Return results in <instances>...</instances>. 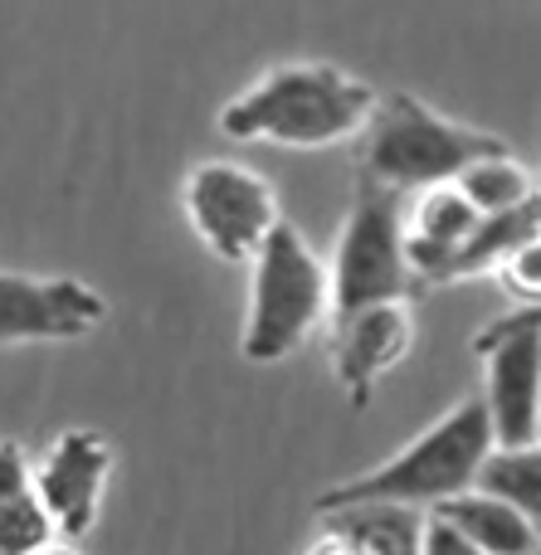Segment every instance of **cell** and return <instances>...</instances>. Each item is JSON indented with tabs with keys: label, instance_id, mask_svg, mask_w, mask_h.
<instances>
[{
	"label": "cell",
	"instance_id": "obj_1",
	"mask_svg": "<svg viewBox=\"0 0 541 555\" xmlns=\"http://www.w3.org/2000/svg\"><path fill=\"white\" fill-rule=\"evenodd\" d=\"M376 88L337 64H279L259 74L240 98L220 107V137L230 142L293 146V152H322L366 132L376 113Z\"/></svg>",
	"mask_w": 541,
	"mask_h": 555
},
{
	"label": "cell",
	"instance_id": "obj_2",
	"mask_svg": "<svg viewBox=\"0 0 541 555\" xmlns=\"http://www.w3.org/2000/svg\"><path fill=\"white\" fill-rule=\"evenodd\" d=\"M493 453V424L478 395H464L449 414H439L425 434L405 443L400 453H390L386 463L357 473L347 482H332L327 492H318V517L347 507H410V512H435L449 498L474 492L478 468Z\"/></svg>",
	"mask_w": 541,
	"mask_h": 555
},
{
	"label": "cell",
	"instance_id": "obj_3",
	"mask_svg": "<svg viewBox=\"0 0 541 555\" xmlns=\"http://www.w3.org/2000/svg\"><path fill=\"white\" fill-rule=\"evenodd\" d=\"M503 152H513L503 137L454 122L415 93H386L376 98V113L361 132L357 181L390 191L400 201V195H420L435 185H454L474 162Z\"/></svg>",
	"mask_w": 541,
	"mask_h": 555
},
{
	"label": "cell",
	"instance_id": "obj_4",
	"mask_svg": "<svg viewBox=\"0 0 541 555\" xmlns=\"http://www.w3.org/2000/svg\"><path fill=\"white\" fill-rule=\"evenodd\" d=\"M332 322V278L312 244L279 220L249 263V312H244L240 356L249 365H273L293 356L318 326Z\"/></svg>",
	"mask_w": 541,
	"mask_h": 555
},
{
	"label": "cell",
	"instance_id": "obj_5",
	"mask_svg": "<svg viewBox=\"0 0 541 555\" xmlns=\"http://www.w3.org/2000/svg\"><path fill=\"white\" fill-rule=\"evenodd\" d=\"M327 278H332V317H351L361 307L410 302L415 273H410L405 230H400V201L390 191L357 181V201H351L347 220H342Z\"/></svg>",
	"mask_w": 541,
	"mask_h": 555
},
{
	"label": "cell",
	"instance_id": "obj_6",
	"mask_svg": "<svg viewBox=\"0 0 541 555\" xmlns=\"http://www.w3.org/2000/svg\"><path fill=\"white\" fill-rule=\"evenodd\" d=\"M181 205L195 240L220 263H254L273 230H279V195L259 171L240 162H201L181 185Z\"/></svg>",
	"mask_w": 541,
	"mask_h": 555
},
{
	"label": "cell",
	"instance_id": "obj_7",
	"mask_svg": "<svg viewBox=\"0 0 541 555\" xmlns=\"http://www.w3.org/2000/svg\"><path fill=\"white\" fill-rule=\"evenodd\" d=\"M484 356V400L493 449H527L541 424V312H507L474 336Z\"/></svg>",
	"mask_w": 541,
	"mask_h": 555
},
{
	"label": "cell",
	"instance_id": "obj_8",
	"mask_svg": "<svg viewBox=\"0 0 541 555\" xmlns=\"http://www.w3.org/2000/svg\"><path fill=\"white\" fill-rule=\"evenodd\" d=\"M107 478H113V443L98 429H64L44 449V459L29 463V492L49 512L59 541H83L103 507Z\"/></svg>",
	"mask_w": 541,
	"mask_h": 555
},
{
	"label": "cell",
	"instance_id": "obj_9",
	"mask_svg": "<svg viewBox=\"0 0 541 555\" xmlns=\"http://www.w3.org/2000/svg\"><path fill=\"white\" fill-rule=\"evenodd\" d=\"M107 322L98 287L78 278H35L0 269V346L83 341Z\"/></svg>",
	"mask_w": 541,
	"mask_h": 555
},
{
	"label": "cell",
	"instance_id": "obj_10",
	"mask_svg": "<svg viewBox=\"0 0 541 555\" xmlns=\"http://www.w3.org/2000/svg\"><path fill=\"white\" fill-rule=\"evenodd\" d=\"M415 351V312L410 302L361 307L351 317H332V371L351 410H366L381 375H390Z\"/></svg>",
	"mask_w": 541,
	"mask_h": 555
},
{
	"label": "cell",
	"instance_id": "obj_11",
	"mask_svg": "<svg viewBox=\"0 0 541 555\" xmlns=\"http://www.w3.org/2000/svg\"><path fill=\"white\" fill-rule=\"evenodd\" d=\"M400 230H405V254L415 283H429L445 259L478 230V215L454 185H435V191L410 195V210H400Z\"/></svg>",
	"mask_w": 541,
	"mask_h": 555
},
{
	"label": "cell",
	"instance_id": "obj_12",
	"mask_svg": "<svg viewBox=\"0 0 541 555\" xmlns=\"http://www.w3.org/2000/svg\"><path fill=\"white\" fill-rule=\"evenodd\" d=\"M537 234H541V191L527 205H517V210L493 215V220H478V230L468 234L454 254H449L445 269L429 278V283H468V278H493L498 269H503V259H513V254L523 249L527 240H537Z\"/></svg>",
	"mask_w": 541,
	"mask_h": 555
},
{
	"label": "cell",
	"instance_id": "obj_13",
	"mask_svg": "<svg viewBox=\"0 0 541 555\" xmlns=\"http://www.w3.org/2000/svg\"><path fill=\"white\" fill-rule=\"evenodd\" d=\"M435 517H445L478 555H541L537 531L507 502L488 498L478 488L464 492V498H449L445 507H435Z\"/></svg>",
	"mask_w": 541,
	"mask_h": 555
},
{
	"label": "cell",
	"instance_id": "obj_14",
	"mask_svg": "<svg viewBox=\"0 0 541 555\" xmlns=\"http://www.w3.org/2000/svg\"><path fill=\"white\" fill-rule=\"evenodd\" d=\"M327 537L351 541L361 555H420V527H425V512L410 507H347L318 517Z\"/></svg>",
	"mask_w": 541,
	"mask_h": 555
},
{
	"label": "cell",
	"instance_id": "obj_15",
	"mask_svg": "<svg viewBox=\"0 0 541 555\" xmlns=\"http://www.w3.org/2000/svg\"><path fill=\"white\" fill-rule=\"evenodd\" d=\"M474 488L507 502L541 537V443H527V449H493L484 459V468H478Z\"/></svg>",
	"mask_w": 541,
	"mask_h": 555
},
{
	"label": "cell",
	"instance_id": "obj_16",
	"mask_svg": "<svg viewBox=\"0 0 541 555\" xmlns=\"http://www.w3.org/2000/svg\"><path fill=\"white\" fill-rule=\"evenodd\" d=\"M454 191L474 205L478 220H493V215H507V210H517V205H527L541 185L513 152H503V156H484V162H474L454 181Z\"/></svg>",
	"mask_w": 541,
	"mask_h": 555
},
{
	"label": "cell",
	"instance_id": "obj_17",
	"mask_svg": "<svg viewBox=\"0 0 541 555\" xmlns=\"http://www.w3.org/2000/svg\"><path fill=\"white\" fill-rule=\"evenodd\" d=\"M59 531L49 521V512L35 502V492H25L20 502H10L0 512V555H35L44 546H54Z\"/></svg>",
	"mask_w": 541,
	"mask_h": 555
},
{
	"label": "cell",
	"instance_id": "obj_18",
	"mask_svg": "<svg viewBox=\"0 0 541 555\" xmlns=\"http://www.w3.org/2000/svg\"><path fill=\"white\" fill-rule=\"evenodd\" d=\"M493 283L513 297L517 312H541V234L527 240L513 259H503V269L493 273Z\"/></svg>",
	"mask_w": 541,
	"mask_h": 555
},
{
	"label": "cell",
	"instance_id": "obj_19",
	"mask_svg": "<svg viewBox=\"0 0 541 555\" xmlns=\"http://www.w3.org/2000/svg\"><path fill=\"white\" fill-rule=\"evenodd\" d=\"M29 492V459L15 439H0V512Z\"/></svg>",
	"mask_w": 541,
	"mask_h": 555
},
{
	"label": "cell",
	"instance_id": "obj_20",
	"mask_svg": "<svg viewBox=\"0 0 541 555\" xmlns=\"http://www.w3.org/2000/svg\"><path fill=\"white\" fill-rule=\"evenodd\" d=\"M420 555H478V551L468 546V541L459 537L445 517L425 512V527H420Z\"/></svg>",
	"mask_w": 541,
	"mask_h": 555
},
{
	"label": "cell",
	"instance_id": "obj_21",
	"mask_svg": "<svg viewBox=\"0 0 541 555\" xmlns=\"http://www.w3.org/2000/svg\"><path fill=\"white\" fill-rule=\"evenodd\" d=\"M308 555H361V551L351 546V541H342V537H327V531H322V537H318V546H312Z\"/></svg>",
	"mask_w": 541,
	"mask_h": 555
},
{
	"label": "cell",
	"instance_id": "obj_22",
	"mask_svg": "<svg viewBox=\"0 0 541 555\" xmlns=\"http://www.w3.org/2000/svg\"><path fill=\"white\" fill-rule=\"evenodd\" d=\"M35 555H83V551L68 546V541H54V546H44V551H35Z\"/></svg>",
	"mask_w": 541,
	"mask_h": 555
},
{
	"label": "cell",
	"instance_id": "obj_23",
	"mask_svg": "<svg viewBox=\"0 0 541 555\" xmlns=\"http://www.w3.org/2000/svg\"><path fill=\"white\" fill-rule=\"evenodd\" d=\"M537 443H541V424H537Z\"/></svg>",
	"mask_w": 541,
	"mask_h": 555
}]
</instances>
